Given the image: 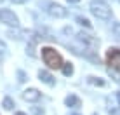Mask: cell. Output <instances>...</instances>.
Instances as JSON below:
<instances>
[{
	"mask_svg": "<svg viewBox=\"0 0 120 115\" xmlns=\"http://www.w3.org/2000/svg\"><path fill=\"white\" fill-rule=\"evenodd\" d=\"M42 59H44V63L52 70L63 66V58L52 47H42Z\"/></svg>",
	"mask_w": 120,
	"mask_h": 115,
	"instance_id": "6da1fadb",
	"label": "cell"
},
{
	"mask_svg": "<svg viewBox=\"0 0 120 115\" xmlns=\"http://www.w3.org/2000/svg\"><path fill=\"white\" fill-rule=\"evenodd\" d=\"M40 7H42L49 16L57 18V19H59V18H66V16H68V11H66L61 4L51 2V0H42V2H40Z\"/></svg>",
	"mask_w": 120,
	"mask_h": 115,
	"instance_id": "7a4b0ae2",
	"label": "cell"
},
{
	"mask_svg": "<svg viewBox=\"0 0 120 115\" xmlns=\"http://www.w3.org/2000/svg\"><path fill=\"white\" fill-rule=\"evenodd\" d=\"M90 12L96 16L98 19H110L111 18V9L108 4H105L103 0H92L89 5Z\"/></svg>",
	"mask_w": 120,
	"mask_h": 115,
	"instance_id": "3957f363",
	"label": "cell"
},
{
	"mask_svg": "<svg viewBox=\"0 0 120 115\" xmlns=\"http://www.w3.org/2000/svg\"><path fill=\"white\" fill-rule=\"evenodd\" d=\"M106 63L110 65V68L120 70V49L110 47L108 51H106Z\"/></svg>",
	"mask_w": 120,
	"mask_h": 115,
	"instance_id": "277c9868",
	"label": "cell"
},
{
	"mask_svg": "<svg viewBox=\"0 0 120 115\" xmlns=\"http://www.w3.org/2000/svg\"><path fill=\"white\" fill-rule=\"evenodd\" d=\"M0 23H5V24H9V26H18L19 19H18V16H16L12 11L0 9Z\"/></svg>",
	"mask_w": 120,
	"mask_h": 115,
	"instance_id": "5b68a950",
	"label": "cell"
},
{
	"mask_svg": "<svg viewBox=\"0 0 120 115\" xmlns=\"http://www.w3.org/2000/svg\"><path fill=\"white\" fill-rule=\"evenodd\" d=\"M77 38L80 40L82 44H85L87 47H90V49H98V46H99V40L96 38V37H92L90 33H84V31H78V33H77Z\"/></svg>",
	"mask_w": 120,
	"mask_h": 115,
	"instance_id": "8992f818",
	"label": "cell"
},
{
	"mask_svg": "<svg viewBox=\"0 0 120 115\" xmlns=\"http://www.w3.org/2000/svg\"><path fill=\"white\" fill-rule=\"evenodd\" d=\"M40 96H42L40 91H38V89H35V87H30V89H24V91H23V100L24 101H30V103L38 101Z\"/></svg>",
	"mask_w": 120,
	"mask_h": 115,
	"instance_id": "52a82bcc",
	"label": "cell"
},
{
	"mask_svg": "<svg viewBox=\"0 0 120 115\" xmlns=\"http://www.w3.org/2000/svg\"><path fill=\"white\" fill-rule=\"evenodd\" d=\"M64 105L70 106V108H80L82 106V100L77 96V94H70V96L64 98Z\"/></svg>",
	"mask_w": 120,
	"mask_h": 115,
	"instance_id": "ba28073f",
	"label": "cell"
},
{
	"mask_svg": "<svg viewBox=\"0 0 120 115\" xmlns=\"http://www.w3.org/2000/svg\"><path fill=\"white\" fill-rule=\"evenodd\" d=\"M38 79L42 80L44 84H47V85H54L56 84V79L47 72V70H40V72H38Z\"/></svg>",
	"mask_w": 120,
	"mask_h": 115,
	"instance_id": "9c48e42d",
	"label": "cell"
},
{
	"mask_svg": "<svg viewBox=\"0 0 120 115\" xmlns=\"http://www.w3.org/2000/svg\"><path fill=\"white\" fill-rule=\"evenodd\" d=\"M87 82H89V84H92V85H99V87H103V85L106 84L101 77H94V75H89L87 77Z\"/></svg>",
	"mask_w": 120,
	"mask_h": 115,
	"instance_id": "30bf717a",
	"label": "cell"
},
{
	"mask_svg": "<svg viewBox=\"0 0 120 115\" xmlns=\"http://www.w3.org/2000/svg\"><path fill=\"white\" fill-rule=\"evenodd\" d=\"M61 70H63V73H64L66 77H70V75L73 73V65H71V63H63Z\"/></svg>",
	"mask_w": 120,
	"mask_h": 115,
	"instance_id": "8fae6325",
	"label": "cell"
},
{
	"mask_svg": "<svg viewBox=\"0 0 120 115\" xmlns=\"http://www.w3.org/2000/svg\"><path fill=\"white\" fill-rule=\"evenodd\" d=\"M108 73L111 75V79H113L117 84H120V70H115V68H108Z\"/></svg>",
	"mask_w": 120,
	"mask_h": 115,
	"instance_id": "7c38bea8",
	"label": "cell"
},
{
	"mask_svg": "<svg viewBox=\"0 0 120 115\" xmlns=\"http://www.w3.org/2000/svg\"><path fill=\"white\" fill-rule=\"evenodd\" d=\"M2 106H4V108H5V110H12V108H14V100H12V98H9V96H7L5 98V100H4V103H2Z\"/></svg>",
	"mask_w": 120,
	"mask_h": 115,
	"instance_id": "4fadbf2b",
	"label": "cell"
},
{
	"mask_svg": "<svg viewBox=\"0 0 120 115\" xmlns=\"http://www.w3.org/2000/svg\"><path fill=\"white\" fill-rule=\"evenodd\" d=\"M77 23H80L82 26H85V28H92V24H90V21L87 18H82V16H78L77 18Z\"/></svg>",
	"mask_w": 120,
	"mask_h": 115,
	"instance_id": "5bb4252c",
	"label": "cell"
},
{
	"mask_svg": "<svg viewBox=\"0 0 120 115\" xmlns=\"http://www.w3.org/2000/svg\"><path fill=\"white\" fill-rule=\"evenodd\" d=\"M5 54H7V46L2 42V40H0V58H4Z\"/></svg>",
	"mask_w": 120,
	"mask_h": 115,
	"instance_id": "9a60e30c",
	"label": "cell"
},
{
	"mask_svg": "<svg viewBox=\"0 0 120 115\" xmlns=\"http://www.w3.org/2000/svg\"><path fill=\"white\" fill-rule=\"evenodd\" d=\"M113 33H115V37H118V38H120V23H115L113 24Z\"/></svg>",
	"mask_w": 120,
	"mask_h": 115,
	"instance_id": "2e32d148",
	"label": "cell"
},
{
	"mask_svg": "<svg viewBox=\"0 0 120 115\" xmlns=\"http://www.w3.org/2000/svg\"><path fill=\"white\" fill-rule=\"evenodd\" d=\"M110 115H120V108H113V110H110Z\"/></svg>",
	"mask_w": 120,
	"mask_h": 115,
	"instance_id": "e0dca14e",
	"label": "cell"
},
{
	"mask_svg": "<svg viewBox=\"0 0 120 115\" xmlns=\"http://www.w3.org/2000/svg\"><path fill=\"white\" fill-rule=\"evenodd\" d=\"M113 96H115V100H117V103H118V106H120V91H117Z\"/></svg>",
	"mask_w": 120,
	"mask_h": 115,
	"instance_id": "ac0fdd59",
	"label": "cell"
},
{
	"mask_svg": "<svg viewBox=\"0 0 120 115\" xmlns=\"http://www.w3.org/2000/svg\"><path fill=\"white\" fill-rule=\"evenodd\" d=\"M18 75H19V82H24V80H26V77H24V73H23V72H19Z\"/></svg>",
	"mask_w": 120,
	"mask_h": 115,
	"instance_id": "d6986e66",
	"label": "cell"
},
{
	"mask_svg": "<svg viewBox=\"0 0 120 115\" xmlns=\"http://www.w3.org/2000/svg\"><path fill=\"white\" fill-rule=\"evenodd\" d=\"M11 2H14V4H24V2H28V0H11Z\"/></svg>",
	"mask_w": 120,
	"mask_h": 115,
	"instance_id": "ffe728a7",
	"label": "cell"
},
{
	"mask_svg": "<svg viewBox=\"0 0 120 115\" xmlns=\"http://www.w3.org/2000/svg\"><path fill=\"white\" fill-rule=\"evenodd\" d=\"M68 2H71V4H77V2H80V0H68Z\"/></svg>",
	"mask_w": 120,
	"mask_h": 115,
	"instance_id": "44dd1931",
	"label": "cell"
},
{
	"mask_svg": "<svg viewBox=\"0 0 120 115\" xmlns=\"http://www.w3.org/2000/svg\"><path fill=\"white\" fill-rule=\"evenodd\" d=\"M16 115H26V113H24V112H18V113H16Z\"/></svg>",
	"mask_w": 120,
	"mask_h": 115,
	"instance_id": "7402d4cb",
	"label": "cell"
},
{
	"mask_svg": "<svg viewBox=\"0 0 120 115\" xmlns=\"http://www.w3.org/2000/svg\"><path fill=\"white\" fill-rule=\"evenodd\" d=\"M70 115H78V113H70Z\"/></svg>",
	"mask_w": 120,
	"mask_h": 115,
	"instance_id": "603a6c76",
	"label": "cell"
},
{
	"mask_svg": "<svg viewBox=\"0 0 120 115\" xmlns=\"http://www.w3.org/2000/svg\"><path fill=\"white\" fill-rule=\"evenodd\" d=\"M2 2H5V0H0V4H2Z\"/></svg>",
	"mask_w": 120,
	"mask_h": 115,
	"instance_id": "cb8c5ba5",
	"label": "cell"
},
{
	"mask_svg": "<svg viewBox=\"0 0 120 115\" xmlns=\"http://www.w3.org/2000/svg\"><path fill=\"white\" fill-rule=\"evenodd\" d=\"M94 115H98V113H94Z\"/></svg>",
	"mask_w": 120,
	"mask_h": 115,
	"instance_id": "d4e9b609",
	"label": "cell"
},
{
	"mask_svg": "<svg viewBox=\"0 0 120 115\" xmlns=\"http://www.w3.org/2000/svg\"><path fill=\"white\" fill-rule=\"evenodd\" d=\"M118 2H120V0H118Z\"/></svg>",
	"mask_w": 120,
	"mask_h": 115,
	"instance_id": "484cf974",
	"label": "cell"
}]
</instances>
